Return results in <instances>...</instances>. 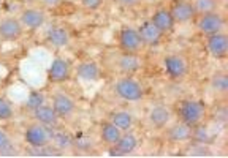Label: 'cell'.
<instances>
[{"instance_id": "obj_16", "label": "cell", "mask_w": 228, "mask_h": 158, "mask_svg": "<svg viewBox=\"0 0 228 158\" xmlns=\"http://www.w3.org/2000/svg\"><path fill=\"white\" fill-rule=\"evenodd\" d=\"M138 33H139L143 44H147V46H157L162 43V38H163V33L150 21H146L141 24V27L138 29Z\"/></svg>"}, {"instance_id": "obj_4", "label": "cell", "mask_w": 228, "mask_h": 158, "mask_svg": "<svg viewBox=\"0 0 228 158\" xmlns=\"http://www.w3.org/2000/svg\"><path fill=\"white\" fill-rule=\"evenodd\" d=\"M163 68L171 79L179 81V79H184L189 73V62L184 56L170 54L163 59Z\"/></svg>"}, {"instance_id": "obj_23", "label": "cell", "mask_w": 228, "mask_h": 158, "mask_svg": "<svg viewBox=\"0 0 228 158\" xmlns=\"http://www.w3.org/2000/svg\"><path fill=\"white\" fill-rule=\"evenodd\" d=\"M46 40L54 47H63L70 43V33L63 27H53V29H49Z\"/></svg>"}, {"instance_id": "obj_19", "label": "cell", "mask_w": 228, "mask_h": 158, "mask_svg": "<svg viewBox=\"0 0 228 158\" xmlns=\"http://www.w3.org/2000/svg\"><path fill=\"white\" fill-rule=\"evenodd\" d=\"M51 142L54 144V147H56L57 150H62V152L74 149V138L68 133V131H65V130H57V128H54V131H53V139H51Z\"/></svg>"}, {"instance_id": "obj_14", "label": "cell", "mask_w": 228, "mask_h": 158, "mask_svg": "<svg viewBox=\"0 0 228 158\" xmlns=\"http://www.w3.org/2000/svg\"><path fill=\"white\" fill-rule=\"evenodd\" d=\"M71 74V68L70 63L63 59V57H56L53 59L48 70V77L51 79L53 82H63L70 77Z\"/></svg>"}, {"instance_id": "obj_21", "label": "cell", "mask_w": 228, "mask_h": 158, "mask_svg": "<svg viewBox=\"0 0 228 158\" xmlns=\"http://www.w3.org/2000/svg\"><path fill=\"white\" fill-rule=\"evenodd\" d=\"M117 67L120 71L127 73V74H132L135 71H138L141 68V60L136 54H129V52H124V54L119 57L117 60Z\"/></svg>"}, {"instance_id": "obj_22", "label": "cell", "mask_w": 228, "mask_h": 158, "mask_svg": "<svg viewBox=\"0 0 228 158\" xmlns=\"http://www.w3.org/2000/svg\"><path fill=\"white\" fill-rule=\"evenodd\" d=\"M100 76V68L95 62L92 60H86V62H81L78 65V77L83 79V81H97Z\"/></svg>"}, {"instance_id": "obj_3", "label": "cell", "mask_w": 228, "mask_h": 158, "mask_svg": "<svg viewBox=\"0 0 228 158\" xmlns=\"http://www.w3.org/2000/svg\"><path fill=\"white\" fill-rule=\"evenodd\" d=\"M114 93L125 101H139L144 96V89L136 79L124 76L114 82Z\"/></svg>"}, {"instance_id": "obj_17", "label": "cell", "mask_w": 228, "mask_h": 158, "mask_svg": "<svg viewBox=\"0 0 228 158\" xmlns=\"http://www.w3.org/2000/svg\"><path fill=\"white\" fill-rule=\"evenodd\" d=\"M32 112H33L35 122H40V123H43L46 126L57 128V125L60 122V117L57 116V112L54 111V108L49 106V104H41V106H38Z\"/></svg>"}, {"instance_id": "obj_1", "label": "cell", "mask_w": 228, "mask_h": 158, "mask_svg": "<svg viewBox=\"0 0 228 158\" xmlns=\"http://www.w3.org/2000/svg\"><path fill=\"white\" fill-rule=\"evenodd\" d=\"M177 116H179L181 122H184L185 125L193 128V126L203 123V120L206 117V108L201 101L187 98L177 104Z\"/></svg>"}, {"instance_id": "obj_31", "label": "cell", "mask_w": 228, "mask_h": 158, "mask_svg": "<svg viewBox=\"0 0 228 158\" xmlns=\"http://www.w3.org/2000/svg\"><path fill=\"white\" fill-rule=\"evenodd\" d=\"M192 155H195V156H208V155H209V147H208V144L195 142V146L192 147Z\"/></svg>"}, {"instance_id": "obj_29", "label": "cell", "mask_w": 228, "mask_h": 158, "mask_svg": "<svg viewBox=\"0 0 228 158\" xmlns=\"http://www.w3.org/2000/svg\"><path fill=\"white\" fill-rule=\"evenodd\" d=\"M13 116H14V111H13L11 103L5 96H0V120L2 122L10 120Z\"/></svg>"}, {"instance_id": "obj_10", "label": "cell", "mask_w": 228, "mask_h": 158, "mask_svg": "<svg viewBox=\"0 0 228 158\" xmlns=\"http://www.w3.org/2000/svg\"><path fill=\"white\" fill-rule=\"evenodd\" d=\"M53 108L60 119H70L76 111V103L68 93L57 92L53 95Z\"/></svg>"}, {"instance_id": "obj_20", "label": "cell", "mask_w": 228, "mask_h": 158, "mask_svg": "<svg viewBox=\"0 0 228 158\" xmlns=\"http://www.w3.org/2000/svg\"><path fill=\"white\" fill-rule=\"evenodd\" d=\"M122 135V131L111 122H103L100 125V139L108 146H114Z\"/></svg>"}, {"instance_id": "obj_11", "label": "cell", "mask_w": 228, "mask_h": 158, "mask_svg": "<svg viewBox=\"0 0 228 158\" xmlns=\"http://www.w3.org/2000/svg\"><path fill=\"white\" fill-rule=\"evenodd\" d=\"M166 131H165V138L168 142H173V144H184V142H189L192 139V126L185 125L184 122H176L173 123L171 126H165Z\"/></svg>"}, {"instance_id": "obj_33", "label": "cell", "mask_w": 228, "mask_h": 158, "mask_svg": "<svg viewBox=\"0 0 228 158\" xmlns=\"http://www.w3.org/2000/svg\"><path fill=\"white\" fill-rule=\"evenodd\" d=\"M116 2H117L119 5L125 7V8H135L136 5H139L141 0H116Z\"/></svg>"}, {"instance_id": "obj_12", "label": "cell", "mask_w": 228, "mask_h": 158, "mask_svg": "<svg viewBox=\"0 0 228 158\" xmlns=\"http://www.w3.org/2000/svg\"><path fill=\"white\" fill-rule=\"evenodd\" d=\"M206 49L208 52L215 57V59H222L226 56L228 51V40L226 35L223 32L219 33H212V35H206Z\"/></svg>"}, {"instance_id": "obj_9", "label": "cell", "mask_w": 228, "mask_h": 158, "mask_svg": "<svg viewBox=\"0 0 228 158\" xmlns=\"http://www.w3.org/2000/svg\"><path fill=\"white\" fill-rule=\"evenodd\" d=\"M168 11L173 16V19H174L176 24L190 22L196 16L190 0H174V2L171 3V7L168 8Z\"/></svg>"}, {"instance_id": "obj_25", "label": "cell", "mask_w": 228, "mask_h": 158, "mask_svg": "<svg viewBox=\"0 0 228 158\" xmlns=\"http://www.w3.org/2000/svg\"><path fill=\"white\" fill-rule=\"evenodd\" d=\"M196 16L215 13L220 8V0H190Z\"/></svg>"}, {"instance_id": "obj_27", "label": "cell", "mask_w": 228, "mask_h": 158, "mask_svg": "<svg viewBox=\"0 0 228 158\" xmlns=\"http://www.w3.org/2000/svg\"><path fill=\"white\" fill-rule=\"evenodd\" d=\"M211 89L215 93H222V95L226 93V90H228V77H226V74H223V73L214 74L212 79H211Z\"/></svg>"}, {"instance_id": "obj_18", "label": "cell", "mask_w": 228, "mask_h": 158, "mask_svg": "<svg viewBox=\"0 0 228 158\" xmlns=\"http://www.w3.org/2000/svg\"><path fill=\"white\" fill-rule=\"evenodd\" d=\"M147 119H149V123L154 126V128H165L166 125H170L171 119H173V112L166 108V106H162V104H159V106H154L149 114H147Z\"/></svg>"}, {"instance_id": "obj_26", "label": "cell", "mask_w": 228, "mask_h": 158, "mask_svg": "<svg viewBox=\"0 0 228 158\" xmlns=\"http://www.w3.org/2000/svg\"><path fill=\"white\" fill-rule=\"evenodd\" d=\"M190 141L200 142V144H211L214 141V135L211 133L209 126L200 123V125L192 128V139Z\"/></svg>"}, {"instance_id": "obj_34", "label": "cell", "mask_w": 228, "mask_h": 158, "mask_svg": "<svg viewBox=\"0 0 228 158\" xmlns=\"http://www.w3.org/2000/svg\"><path fill=\"white\" fill-rule=\"evenodd\" d=\"M40 2L48 8H54V7H57L60 3V0H40Z\"/></svg>"}, {"instance_id": "obj_28", "label": "cell", "mask_w": 228, "mask_h": 158, "mask_svg": "<svg viewBox=\"0 0 228 158\" xmlns=\"http://www.w3.org/2000/svg\"><path fill=\"white\" fill-rule=\"evenodd\" d=\"M13 150H14V146H13L11 136L5 130H0V155H10L13 153Z\"/></svg>"}, {"instance_id": "obj_7", "label": "cell", "mask_w": 228, "mask_h": 158, "mask_svg": "<svg viewBox=\"0 0 228 158\" xmlns=\"http://www.w3.org/2000/svg\"><path fill=\"white\" fill-rule=\"evenodd\" d=\"M136 147H138V136L127 130V131H122L119 141L114 146H109V153L113 156H125V155L133 153Z\"/></svg>"}, {"instance_id": "obj_15", "label": "cell", "mask_w": 228, "mask_h": 158, "mask_svg": "<svg viewBox=\"0 0 228 158\" xmlns=\"http://www.w3.org/2000/svg\"><path fill=\"white\" fill-rule=\"evenodd\" d=\"M149 21L154 24L163 35L165 33H171L174 30V25H176V22H174L173 16L170 14L168 8H159V10H155Z\"/></svg>"}, {"instance_id": "obj_32", "label": "cell", "mask_w": 228, "mask_h": 158, "mask_svg": "<svg viewBox=\"0 0 228 158\" xmlns=\"http://www.w3.org/2000/svg\"><path fill=\"white\" fill-rule=\"evenodd\" d=\"M81 2V5L86 8V10H98L101 5H103V2L105 0H79Z\"/></svg>"}, {"instance_id": "obj_6", "label": "cell", "mask_w": 228, "mask_h": 158, "mask_svg": "<svg viewBox=\"0 0 228 158\" xmlns=\"http://www.w3.org/2000/svg\"><path fill=\"white\" fill-rule=\"evenodd\" d=\"M119 46L124 52L129 54H138L143 47V41L139 38V33L136 29L125 25L119 30Z\"/></svg>"}, {"instance_id": "obj_5", "label": "cell", "mask_w": 228, "mask_h": 158, "mask_svg": "<svg viewBox=\"0 0 228 158\" xmlns=\"http://www.w3.org/2000/svg\"><path fill=\"white\" fill-rule=\"evenodd\" d=\"M223 27H225V17H223L219 11L198 16L196 29H198L203 35H212V33L223 32Z\"/></svg>"}, {"instance_id": "obj_2", "label": "cell", "mask_w": 228, "mask_h": 158, "mask_svg": "<svg viewBox=\"0 0 228 158\" xmlns=\"http://www.w3.org/2000/svg\"><path fill=\"white\" fill-rule=\"evenodd\" d=\"M53 126H46L40 122L30 123L24 131V141L33 149H44L51 144L53 139Z\"/></svg>"}, {"instance_id": "obj_8", "label": "cell", "mask_w": 228, "mask_h": 158, "mask_svg": "<svg viewBox=\"0 0 228 158\" xmlns=\"http://www.w3.org/2000/svg\"><path fill=\"white\" fill-rule=\"evenodd\" d=\"M24 27L19 19L14 16H7L0 21V40L2 41H16L22 37Z\"/></svg>"}, {"instance_id": "obj_13", "label": "cell", "mask_w": 228, "mask_h": 158, "mask_svg": "<svg viewBox=\"0 0 228 158\" xmlns=\"http://www.w3.org/2000/svg\"><path fill=\"white\" fill-rule=\"evenodd\" d=\"M18 19H19L22 27H27L30 30H37L44 24L46 14L40 8H25V10H22V13Z\"/></svg>"}, {"instance_id": "obj_30", "label": "cell", "mask_w": 228, "mask_h": 158, "mask_svg": "<svg viewBox=\"0 0 228 158\" xmlns=\"http://www.w3.org/2000/svg\"><path fill=\"white\" fill-rule=\"evenodd\" d=\"M44 104V95L41 92H30L27 101H25V108H29L30 111L37 109L38 106Z\"/></svg>"}, {"instance_id": "obj_24", "label": "cell", "mask_w": 228, "mask_h": 158, "mask_svg": "<svg viewBox=\"0 0 228 158\" xmlns=\"http://www.w3.org/2000/svg\"><path fill=\"white\" fill-rule=\"evenodd\" d=\"M109 122L114 123L120 131H127L133 125V114L129 112V111H116V112L111 114Z\"/></svg>"}]
</instances>
